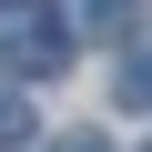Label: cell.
<instances>
[{
    "label": "cell",
    "mask_w": 152,
    "mask_h": 152,
    "mask_svg": "<svg viewBox=\"0 0 152 152\" xmlns=\"http://www.w3.org/2000/svg\"><path fill=\"white\" fill-rule=\"evenodd\" d=\"M0 71H20V81L71 71V20H61V0H0Z\"/></svg>",
    "instance_id": "obj_1"
},
{
    "label": "cell",
    "mask_w": 152,
    "mask_h": 152,
    "mask_svg": "<svg viewBox=\"0 0 152 152\" xmlns=\"http://www.w3.org/2000/svg\"><path fill=\"white\" fill-rule=\"evenodd\" d=\"M112 102H122V112H152V31H132V51H122V71H112Z\"/></svg>",
    "instance_id": "obj_2"
},
{
    "label": "cell",
    "mask_w": 152,
    "mask_h": 152,
    "mask_svg": "<svg viewBox=\"0 0 152 152\" xmlns=\"http://www.w3.org/2000/svg\"><path fill=\"white\" fill-rule=\"evenodd\" d=\"M0 142H31V102L20 91H0Z\"/></svg>",
    "instance_id": "obj_3"
},
{
    "label": "cell",
    "mask_w": 152,
    "mask_h": 152,
    "mask_svg": "<svg viewBox=\"0 0 152 152\" xmlns=\"http://www.w3.org/2000/svg\"><path fill=\"white\" fill-rule=\"evenodd\" d=\"M81 10H91V20L112 31V20H132V0H81Z\"/></svg>",
    "instance_id": "obj_4"
},
{
    "label": "cell",
    "mask_w": 152,
    "mask_h": 152,
    "mask_svg": "<svg viewBox=\"0 0 152 152\" xmlns=\"http://www.w3.org/2000/svg\"><path fill=\"white\" fill-rule=\"evenodd\" d=\"M61 152H112V142H61Z\"/></svg>",
    "instance_id": "obj_5"
}]
</instances>
